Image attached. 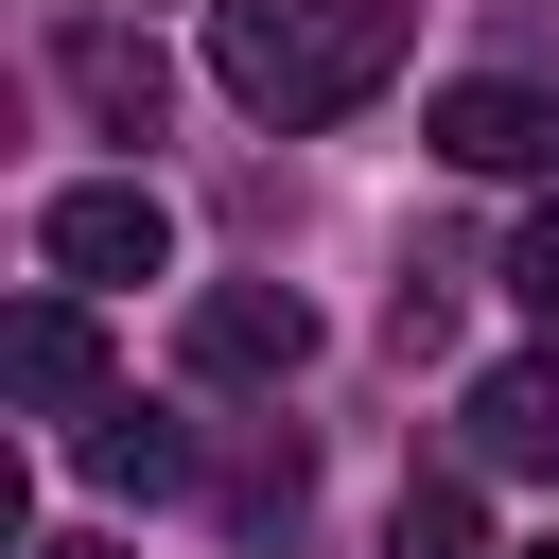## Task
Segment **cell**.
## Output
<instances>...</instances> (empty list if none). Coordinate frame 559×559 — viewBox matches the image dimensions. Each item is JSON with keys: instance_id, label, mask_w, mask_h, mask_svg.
<instances>
[{"instance_id": "obj_2", "label": "cell", "mask_w": 559, "mask_h": 559, "mask_svg": "<svg viewBox=\"0 0 559 559\" xmlns=\"http://www.w3.org/2000/svg\"><path fill=\"white\" fill-rule=\"evenodd\" d=\"M175 349H192V384H297L314 367V297L297 280H210Z\"/></svg>"}, {"instance_id": "obj_10", "label": "cell", "mask_w": 559, "mask_h": 559, "mask_svg": "<svg viewBox=\"0 0 559 559\" xmlns=\"http://www.w3.org/2000/svg\"><path fill=\"white\" fill-rule=\"evenodd\" d=\"M297 489H314V472H297V437H280V454L227 472V524H297Z\"/></svg>"}, {"instance_id": "obj_3", "label": "cell", "mask_w": 559, "mask_h": 559, "mask_svg": "<svg viewBox=\"0 0 559 559\" xmlns=\"http://www.w3.org/2000/svg\"><path fill=\"white\" fill-rule=\"evenodd\" d=\"M35 245H52V280H157V262H175V210H157L140 175H87V192L35 210Z\"/></svg>"}, {"instance_id": "obj_12", "label": "cell", "mask_w": 559, "mask_h": 559, "mask_svg": "<svg viewBox=\"0 0 559 559\" xmlns=\"http://www.w3.org/2000/svg\"><path fill=\"white\" fill-rule=\"evenodd\" d=\"M35 559H122V542H35Z\"/></svg>"}, {"instance_id": "obj_11", "label": "cell", "mask_w": 559, "mask_h": 559, "mask_svg": "<svg viewBox=\"0 0 559 559\" xmlns=\"http://www.w3.org/2000/svg\"><path fill=\"white\" fill-rule=\"evenodd\" d=\"M507 297H524V314H559V210H542V227H507Z\"/></svg>"}, {"instance_id": "obj_1", "label": "cell", "mask_w": 559, "mask_h": 559, "mask_svg": "<svg viewBox=\"0 0 559 559\" xmlns=\"http://www.w3.org/2000/svg\"><path fill=\"white\" fill-rule=\"evenodd\" d=\"M402 35H419V0H210V70H227V105L245 122H349L384 70H402Z\"/></svg>"}, {"instance_id": "obj_5", "label": "cell", "mask_w": 559, "mask_h": 559, "mask_svg": "<svg viewBox=\"0 0 559 559\" xmlns=\"http://www.w3.org/2000/svg\"><path fill=\"white\" fill-rule=\"evenodd\" d=\"M472 472H559V349L472 384Z\"/></svg>"}, {"instance_id": "obj_8", "label": "cell", "mask_w": 559, "mask_h": 559, "mask_svg": "<svg viewBox=\"0 0 559 559\" xmlns=\"http://www.w3.org/2000/svg\"><path fill=\"white\" fill-rule=\"evenodd\" d=\"M87 489H140V507H157V489H192V437L140 419V402H105V419H87Z\"/></svg>"}, {"instance_id": "obj_4", "label": "cell", "mask_w": 559, "mask_h": 559, "mask_svg": "<svg viewBox=\"0 0 559 559\" xmlns=\"http://www.w3.org/2000/svg\"><path fill=\"white\" fill-rule=\"evenodd\" d=\"M437 157H454V175H542V157H559V87H524V70L437 87Z\"/></svg>"}, {"instance_id": "obj_6", "label": "cell", "mask_w": 559, "mask_h": 559, "mask_svg": "<svg viewBox=\"0 0 559 559\" xmlns=\"http://www.w3.org/2000/svg\"><path fill=\"white\" fill-rule=\"evenodd\" d=\"M70 87L122 122V140H157V105H175V70H157V35H122V17H87L70 35Z\"/></svg>"}, {"instance_id": "obj_13", "label": "cell", "mask_w": 559, "mask_h": 559, "mask_svg": "<svg viewBox=\"0 0 559 559\" xmlns=\"http://www.w3.org/2000/svg\"><path fill=\"white\" fill-rule=\"evenodd\" d=\"M524 559H559V542H524Z\"/></svg>"}, {"instance_id": "obj_9", "label": "cell", "mask_w": 559, "mask_h": 559, "mask_svg": "<svg viewBox=\"0 0 559 559\" xmlns=\"http://www.w3.org/2000/svg\"><path fill=\"white\" fill-rule=\"evenodd\" d=\"M384 559H489L472 489H454V472H419V489H402V524H384Z\"/></svg>"}, {"instance_id": "obj_7", "label": "cell", "mask_w": 559, "mask_h": 559, "mask_svg": "<svg viewBox=\"0 0 559 559\" xmlns=\"http://www.w3.org/2000/svg\"><path fill=\"white\" fill-rule=\"evenodd\" d=\"M17 402H52V419H70V402H105V332H87L70 297H35V314H17Z\"/></svg>"}]
</instances>
